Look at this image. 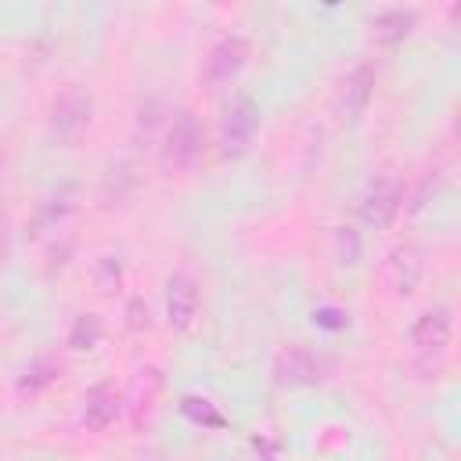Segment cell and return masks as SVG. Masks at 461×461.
<instances>
[{
    "mask_svg": "<svg viewBox=\"0 0 461 461\" xmlns=\"http://www.w3.org/2000/svg\"><path fill=\"white\" fill-rule=\"evenodd\" d=\"M450 331H454V321H450V310L447 306H432L425 313L414 317L411 324V346L421 349V353H443L450 346Z\"/></svg>",
    "mask_w": 461,
    "mask_h": 461,
    "instance_id": "cell-10",
    "label": "cell"
},
{
    "mask_svg": "<svg viewBox=\"0 0 461 461\" xmlns=\"http://www.w3.org/2000/svg\"><path fill=\"white\" fill-rule=\"evenodd\" d=\"M256 130H259V104L241 94L227 104L223 119H220V151L223 158H241L252 140H256Z\"/></svg>",
    "mask_w": 461,
    "mask_h": 461,
    "instance_id": "cell-4",
    "label": "cell"
},
{
    "mask_svg": "<svg viewBox=\"0 0 461 461\" xmlns=\"http://www.w3.org/2000/svg\"><path fill=\"white\" fill-rule=\"evenodd\" d=\"M400 209H403V176H400L396 169L375 173V176L367 180L360 202H357L360 223L382 230V227H389V223L400 216Z\"/></svg>",
    "mask_w": 461,
    "mask_h": 461,
    "instance_id": "cell-2",
    "label": "cell"
},
{
    "mask_svg": "<svg viewBox=\"0 0 461 461\" xmlns=\"http://www.w3.org/2000/svg\"><path fill=\"white\" fill-rule=\"evenodd\" d=\"M245 65H249V40L238 36V32H230V36L216 40L212 50L205 54L202 76H205L209 86H227V83H234L241 76Z\"/></svg>",
    "mask_w": 461,
    "mask_h": 461,
    "instance_id": "cell-5",
    "label": "cell"
},
{
    "mask_svg": "<svg viewBox=\"0 0 461 461\" xmlns=\"http://www.w3.org/2000/svg\"><path fill=\"white\" fill-rule=\"evenodd\" d=\"M414 25V11H403V7H393V11H382L375 18V36L382 43H400Z\"/></svg>",
    "mask_w": 461,
    "mask_h": 461,
    "instance_id": "cell-13",
    "label": "cell"
},
{
    "mask_svg": "<svg viewBox=\"0 0 461 461\" xmlns=\"http://www.w3.org/2000/svg\"><path fill=\"white\" fill-rule=\"evenodd\" d=\"M277 378L292 389H303V385H317L324 378V360L317 353H310L306 346H288L277 360Z\"/></svg>",
    "mask_w": 461,
    "mask_h": 461,
    "instance_id": "cell-11",
    "label": "cell"
},
{
    "mask_svg": "<svg viewBox=\"0 0 461 461\" xmlns=\"http://www.w3.org/2000/svg\"><path fill=\"white\" fill-rule=\"evenodd\" d=\"M119 259L115 256H101V263H97V288L101 292H115V285H119Z\"/></svg>",
    "mask_w": 461,
    "mask_h": 461,
    "instance_id": "cell-17",
    "label": "cell"
},
{
    "mask_svg": "<svg viewBox=\"0 0 461 461\" xmlns=\"http://www.w3.org/2000/svg\"><path fill=\"white\" fill-rule=\"evenodd\" d=\"M335 259L342 267H357L360 263V234L353 227H335Z\"/></svg>",
    "mask_w": 461,
    "mask_h": 461,
    "instance_id": "cell-16",
    "label": "cell"
},
{
    "mask_svg": "<svg viewBox=\"0 0 461 461\" xmlns=\"http://www.w3.org/2000/svg\"><path fill=\"white\" fill-rule=\"evenodd\" d=\"M126 403H122V393L112 385V382H97L86 396H83V425L90 432H104L112 429L119 418H122Z\"/></svg>",
    "mask_w": 461,
    "mask_h": 461,
    "instance_id": "cell-8",
    "label": "cell"
},
{
    "mask_svg": "<svg viewBox=\"0 0 461 461\" xmlns=\"http://www.w3.org/2000/svg\"><path fill=\"white\" fill-rule=\"evenodd\" d=\"M7 256H11V220H7V212L0 209V267L7 263Z\"/></svg>",
    "mask_w": 461,
    "mask_h": 461,
    "instance_id": "cell-18",
    "label": "cell"
},
{
    "mask_svg": "<svg viewBox=\"0 0 461 461\" xmlns=\"http://www.w3.org/2000/svg\"><path fill=\"white\" fill-rule=\"evenodd\" d=\"M421 274H425V256H421L418 245L403 241V245H393L389 249L385 267H382V277H385V285H389L393 295H400V299L414 295L418 285H421Z\"/></svg>",
    "mask_w": 461,
    "mask_h": 461,
    "instance_id": "cell-6",
    "label": "cell"
},
{
    "mask_svg": "<svg viewBox=\"0 0 461 461\" xmlns=\"http://www.w3.org/2000/svg\"><path fill=\"white\" fill-rule=\"evenodd\" d=\"M101 339H104V324H101L97 313H79V317L72 321V328H68V346H72L76 353L94 349Z\"/></svg>",
    "mask_w": 461,
    "mask_h": 461,
    "instance_id": "cell-14",
    "label": "cell"
},
{
    "mask_svg": "<svg viewBox=\"0 0 461 461\" xmlns=\"http://www.w3.org/2000/svg\"><path fill=\"white\" fill-rule=\"evenodd\" d=\"M371 94H375V68L367 61H360V65H353L346 72V79L339 86V115H342V122H357L364 115Z\"/></svg>",
    "mask_w": 461,
    "mask_h": 461,
    "instance_id": "cell-9",
    "label": "cell"
},
{
    "mask_svg": "<svg viewBox=\"0 0 461 461\" xmlns=\"http://www.w3.org/2000/svg\"><path fill=\"white\" fill-rule=\"evenodd\" d=\"M94 122V94L79 83L65 86L50 104V133L65 144L79 140Z\"/></svg>",
    "mask_w": 461,
    "mask_h": 461,
    "instance_id": "cell-3",
    "label": "cell"
},
{
    "mask_svg": "<svg viewBox=\"0 0 461 461\" xmlns=\"http://www.w3.org/2000/svg\"><path fill=\"white\" fill-rule=\"evenodd\" d=\"M313 321H317V324H324V328H342V324H346V317H342L339 310H331V306L317 310V313H313Z\"/></svg>",
    "mask_w": 461,
    "mask_h": 461,
    "instance_id": "cell-19",
    "label": "cell"
},
{
    "mask_svg": "<svg viewBox=\"0 0 461 461\" xmlns=\"http://www.w3.org/2000/svg\"><path fill=\"white\" fill-rule=\"evenodd\" d=\"M198 306H202V295H198L194 277L184 270L169 274L166 277V324L173 331H191L198 321Z\"/></svg>",
    "mask_w": 461,
    "mask_h": 461,
    "instance_id": "cell-7",
    "label": "cell"
},
{
    "mask_svg": "<svg viewBox=\"0 0 461 461\" xmlns=\"http://www.w3.org/2000/svg\"><path fill=\"white\" fill-rule=\"evenodd\" d=\"M205 151V126L202 119L184 108L173 115V122L166 126V137H162V169L166 173H187L198 166Z\"/></svg>",
    "mask_w": 461,
    "mask_h": 461,
    "instance_id": "cell-1",
    "label": "cell"
},
{
    "mask_svg": "<svg viewBox=\"0 0 461 461\" xmlns=\"http://www.w3.org/2000/svg\"><path fill=\"white\" fill-rule=\"evenodd\" d=\"M140 324H148V306L140 299H133L130 303V328H140Z\"/></svg>",
    "mask_w": 461,
    "mask_h": 461,
    "instance_id": "cell-20",
    "label": "cell"
},
{
    "mask_svg": "<svg viewBox=\"0 0 461 461\" xmlns=\"http://www.w3.org/2000/svg\"><path fill=\"white\" fill-rule=\"evenodd\" d=\"M58 375H61V364H58L54 357H36V360L22 371V378H18V393H22V396H36V393H43L47 385H54Z\"/></svg>",
    "mask_w": 461,
    "mask_h": 461,
    "instance_id": "cell-12",
    "label": "cell"
},
{
    "mask_svg": "<svg viewBox=\"0 0 461 461\" xmlns=\"http://www.w3.org/2000/svg\"><path fill=\"white\" fill-rule=\"evenodd\" d=\"M0 166H4V155H0Z\"/></svg>",
    "mask_w": 461,
    "mask_h": 461,
    "instance_id": "cell-21",
    "label": "cell"
},
{
    "mask_svg": "<svg viewBox=\"0 0 461 461\" xmlns=\"http://www.w3.org/2000/svg\"><path fill=\"white\" fill-rule=\"evenodd\" d=\"M180 414H184L187 421H194V425H205V429H223V425H227L223 414H220L205 396H184V400H180Z\"/></svg>",
    "mask_w": 461,
    "mask_h": 461,
    "instance_id": "cell-15",
    "label": "cell"
}]
</instances>
